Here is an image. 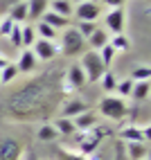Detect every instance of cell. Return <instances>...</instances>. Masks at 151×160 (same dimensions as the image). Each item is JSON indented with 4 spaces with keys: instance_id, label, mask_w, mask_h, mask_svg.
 I'll return each instance as SVG.
<instances>
[{
    "instance_id": "1",
    "label": "cell",
    "mask_w": 151,
    "mask_h": 160,
    "mask_svg": "<svg viewBox=\"0 0 151 160\" xmlns=\"http://www.w3.org/2000/svg\"><path fill=\"white\" fill-rule=\"evenodd\" d=\"M43 97H45V88H43L41 81H32V83H25L20 90H16L12 97H9L7 106L12 113H32L36 106L43 104Z\"/></svg>"
},
{
    "instance_id": "2",
    "label": "cell",
    "mask_w": 151,
    "mask_h": 160,
    "mask_svg": "<svg viewBox=\"0 0 151 160\" xmlns=\"http://www.w3.org/2000/svg\"><path fill=\"white\" fill-rule=\"evenodd\" d=\"M97 106H99V113L106 117V120H124V117L128 115L126 99L117 97V95H104Z\"/></svg>"
},
{
    "instance_id": "3",
    "label": "cell",
    "mask_w": 151,
    "mask_h": 160,
    "mask_svg": "<svg viewBox=\"0 0 151 160\" xmlns=\"http://www.w3.org/2000/svg\"><path fill=\"white\" fill-rule=\"evenodd\" d=\"M108 135V129H104V126H93L88 131H81L79 135V153L81 156H93L97 149L102 147V140Z\"/></svg>"
},
{
    "instance_id": "4",
    "label": "cell",
    "mask_w": 151,
    "mask_h": 160,
    "mask_svg": "<svg viewBox=\"0 0 151 160\" xmlns=\"http://www.w3.org/2000/svg\"><path fill=\"white\" fill-rule=\"evenodd\" d=\"M61 52L68 57H77L86 52V38L77 32V27L68 25L61 34Z\"/></svg>"
},
{
    "instance_id": "5",
    "label": "cell",
    "mask_w": 151,
    "mask_h": 160,
    "mask_svg": "<svg viewBox=\"0 0 151 160\" xmlns=\"http://www.w3.org/2000/svg\"><path fill=\"white\" fill-rule=\"evenodd\" d=\"M79 66L86 74V81H99V77L106 72V66L102 63L99 54H97V50H90V52H83L81 54V61H79Z\"/></svg>"
},
{
    "instance_id": "6",
    "label": "cell",
    "mask_w": 151,
    "mask_h": 160,
    "mask_svg": "<svg viewBox=\"0 0 151 160\" xmlns=\"http://www.w3.org/2000/svg\"><path fill=\"white\" fill-rule=\"evenodd\" d=\"M72 16L77 20H90L95 23L97 18L102 16V5L95 2V0H86V2H79L77 7L72 9Z\"/></svg>"
},
{
    "instance_id": "7",
    "label": "cell",
    "mask_w": 151,
    "mask_h": 160,
    "mask_svg": "<svg viewBox=\"0 0 151 160\" xmlns=\"http://www.w3.org/2000/svg\"><path fill=\"white\" fill-rule=\"evenodd\" d=\"M106 27H108L113 34H124V29H126V12H124V7L108 9V12H106Z\"/></svg>"
},
{
    "instance_id": "8",
    "label": "cell",
    "mask_w": 151,
    "mask_h": 160,
    "mask_svg": "<svg viewBox=\"0 0 151 160\" xmlns=\"http://www.w3.org/2000/svg\"><path fill=\"white\" fill-rule=\"evenodd\" d=\"M32 52H34V57L38 61H52L57 57V43L54 41H43V38H36L34 45H32Z\"/></svg>"
},
{
    "instance_id": "9",
    "label": "cell",
    "mask_w": 151,
    "mask_h": 160,
    "mask_svg": "<svg viewBox=\"0 0 151 160\" xmlns=\"http://www.w3.org/2000/svg\"><path fill=\"white\" fill-rule=\"evenodd\" d=\"M20 156H23V144L16 138L0 140V160H20Z\"/></svg>"
},
{
    "instance_id": "10",
    "label": "cell",
    "mask_w": 151,
    "mask_h": 160,
    "mask_svg": "<svg viewBox=\"0 0 151 160\" xmlns=\"http://www.w3.org/2000/svg\"><path fill=\"white\" fill-rule=\"evenodd\" d=\"M149 133H151L149 124H144V129H140L135 124H128L120 131V138L124 142H149Z\"/></svg>"
},
{
    "instance_id": "11",
    "label": "cell",
    "mask_w": 151,
    "mask_h": 160,
    "mask_svg": "<svg viewBox=\"0 0 151 160\" xmlns=\"http://www.w3.org/2000/svg\"><path fill=\"white\" fill-rule=\"evenodd\" d=\"M36 66H38V59L34 57L32 48H23V52H20V57H18V63H16L18 72L29 74V72H34V70H36Z\"/></svg>"
},
{
    "instance_id": "12",
    "label": "cell",
    "mask_w": 151,
    "mask_h": 160,
    "mask_svg": "<svg viewBox=\"0 0 151 160\" xmlns=\"http://www.w3.org/2000/svg\"><path fill=\"white\" fill-rule=\"evenodd\" d=\"M83 111H88V104L81 99H70L66 102V106L61 108V117H68V120H74L77 115H81Z\"/></svg>"
},
{
    "instance_id": "13",
    "label": "cell",
    "mask_w": 151,
    "mask_h": 160,
    "mask_svg": "<svg viewBox=\"0 0 151 160\" xmlns=\"http://www.w3.org/2000/svg\"><path fill=\"white\" fill-rule=\"evenodd\" d=\"M50 9V0H27V20H41V16Z\"/></svg>"
},
{
    "instance_id": "14",
    "label": "cell",
    "mask_w": 151,
    "mask_h": 160,
    "mask_svg": "<svg viewBox=\"0 0 151 160\" xmlns=\"http://www.w3.org/2000/svg\"><path fill=\"white\" fill-rule=\"evenodd\" d=\"M128 160H147L149 158V142H126Z\"/></svg>"
},
{
    "instance_id": "15",
    "label": "cell",
    "mask_w": 151,
    "mask_h": 160,
    "mask_svg": "<svg viewBox=\"0 0 151 160\" xmlns=\"http://www.w3.org/2000/svg\"><path fill=\"white\" fill-rule=\"evenodd\" d=\"M66 81H68L70 88H81L83 83H86V74H83V70H81L79 63H74V66L68 68V72H66Z\"/></svg>"
},
{
    "instance_id": "16",
    "label": "cell",
    "mask_w": 151,
    "mask_h": 160,
    "mask_svg": "<svg viewBox=\"0 0 151 160\" xmlns=\"http://www.w3.org/2000/svg\"><path fill=\"white\" fill-rule=\"evenodd\" d=\"M72 122H74V126H77V131H88V129H93V126H97V115L88 108L81 115H77Z\"/></svg>"
},
{
    "instance_id": "17",
    "label": "cell",
    "mask_w": 151,
    "mask_h": 160,
    "mask_svg": "<svg viewBox=\"0 0 151 160\" xmlns=\"http://www.w3.org/2000/svg\"><path fill=\"white\" fill-rule=\"evenodd\" d=\"M41 20H43V23H48L50 27H54L57 32H59V29H66V27L70 25V18H63V16L54 14V12H50V9L41 16Z\"/></svg>"
},
{
    "instance_id": "18",
    "label": "cell",
    "mask_w": 151,
    "mask_h": 160,
    "mask_svg": "<svg viewBox=\"0 0 151 160\" xmlns=\"http://www.w3.org/2000/svg\"><path fill=\"white\" fill-rule=\"evenodd\" d=\"M12 23H25L27 20V0H20V2H16L12 9H9V16H7Z\"/></svg>"
},
{
    "instance_id": "19",
    "label": "cell",
    "mask_w": 151,
    "mask_h": 160,
    "mask_svg": "<svg viewBox=\"0 0 151 160\" xmlns=\"http://www.w3.org/2000/svg\"><path fill=\"white\" fill-rule=\"evenodd\" d=\"M52 126L57 129L59 135H74L77 133V126H74V122L68 120V117H57V120L52 122Z\"/></svg>"
},
{
    "instance_id": "20",
    "label": "cell",
    "mask_w": 151,
    "mask_h": 160,
    "mask_svg": "<svg viewBox=\"0 0 151 160\" xmlns=\"http://www.w3.org/2000/svg\"><path fill=\"white\" fill-rule=\"evenodd\" d=\"M149 92H151V83H149V81H133L131 97H133L135 102H147V99H149Z\"/></svg>"
},
{
    "instance_id": "21",
    "label": "cell",
    "mask_w": 151,
    "mask_h": 160,
    "mask_svg": "<svg viewBox=\"0 0 151 160\" xmlns=\"http://www.w3.org/2000/svg\"><path fill=\"white\" fill-rule=\"evenodd\" d=\"M72 9H74V5L70 2V0H52L50 2V12H54V14L63 16V18H70Z\"/></svg>"
},
{
    "instance_id": "22",
    "label": "cell",
    "mask_w": 151,
    "mask_h": 160,
    "mask_svg": "<svg viewBox=\"0 0 151 160\" xmlns=\"http://www.w3.org/2000/svg\"><path fill=\"white\" fill-rule=\"evenodd\" d=\"M34 32H36V38H43V41H57V36H59V32L54 27H50L48 23H43V20L36 23Z\"/></svg>"
},
{
    "instance_id": "23",
    "label": "cell",
    "mask_w": 151,
    "mask_h": 160,
    "mask_svg": "<svg viewBox=\"0 0 151 160\" xmlns=\"http://www.w3.org/2000/svg\"><path fill=\"white\" fill-rule=\"evenodd\" d=\"M88 43H90L93 50H102L106 43H108V34H106V29H99V27H97L93 34L88 36Z\"/></svg>"
},
{
    "instance_id": "24",
    "label": "cell",
    "mask_w": 151,
    "mask_h": 160,
    "mask_svg": "<svg viewBox=\"0 0 151 160\" xmlns=\"http://www.w3.org/2000/svg\"><path fill=\"white\" fill-rule=\"evenodd\" d=\"M20 38H23V48H32L36 41L34 25H20Z\"/></svg>"
},
{
    "instance_id": "25",
    "label": "cell",
    "mask_w": 151,
    "mask_h": 160,
    "mask_svg": "<svg viewBox=\"0 0 151 160\" xmlns=\"http://www.w3.org/2000/svg\"><path fill=\"white\" fill-rule=\"evenodd\" d=\"M108 43L113 45V50L115 52H126L128 48H131V41L126 38V34H113V38H108Z\"/></svg>"
},
{
    "instance_id": "26",
    "label": "cell",
    "mask_w": 151,
    "mask_h": 160,
    "mask_svg": "<svg viewBox=\"0 0 151 160\" xmlns=\"http://www.w3.org/2000/svg\"><path fill=\"white\" fill-rule=\"evenodd\" d=\"M57 135H59V133H57V129H54L52 124H43L41 129H38V140H41V142H54Z\"/></svg>"
},
{
    "instance_id": "27",
    "label": "cell",
    "mask_w": 151,
    "mask_h": 160,
    "mask_svg": "<svg viewBox=\"0 0 151 160\" xmlns=\"http://www.w3.org/2000/svg\"><path fill=\"white\" fill-rule=\"evenodd\" d=\"M97 54H99L102 63L106 66V70H108V66L113 63V59H115V54H117V52L113 50V45H111V43H106V45H104L102 50H97Z\"/></svg>"
},
{
    "instance_id": "28",
    "label": "cell",
    "mask_w": 151,
    "mask_h": 160,
    "mask_svg": "<svg viewBox=\"0 0 151 160\" xmlns=\"http://www.w3.org/2000/svg\"><path fill=\"white\" fill-rule=\"evenodd\" d=\"M151 79V68L147 66H135L133 72H131V81H149Z\"/></svg>"
},
{
    "instance_id": "29",
    "label": "cell",
    "mask_w": 151,
    "mask_h": 160,
    "mask_svg": "<svg viewBox=\"0 0 151 160\" xmlns=\"http://www.w3.org/2000/svg\"><path fill=\"white\" fill-rule=\"evenodd\" d=\"M16 74H18L16 63H7V66L0 70V81H3V83H12L16 79Z\"/></svg>"
},
{
    "instance_id": "30",
    "label": "cell",
    "mask_w": 151,
    "mask_h": 160,
    "mask_svg": "<svg viewBox=\"0 0 151 160\" xmlns=\"http://www.w3.org/2000/svg\"><path fill=\"white\" fill-rule=\"evenodd\" d=\"M99 86H102L106 92H113V90H115V86H117V79H115V74L106 70V72L102 74V77H99Z\"/></svg>"
},
{
    "instance_id": "31",
    "label": "cell",
    "mask_w": 151,
    "mask_h": 160,
    "mask_svg": "<svg viewBox=\"0 0 151 160\" xmlns=\"http://www.w3.org/2000/svg\"><path fill=\"white\" fill-rule=\"evenodd\" d=\"M131 90H133V81L131 79H124V81H117V86H115V92H117V97H131Z\"/></svg>"
},
{
    "instance_id": "32",
    "label": "cell",
    "mask_w": 151,
    "mask_h": 160,
    "mask_svg": "<svg viewBox=\"0 0 151 160\" xmlns=\"http://www.w3.org/2000/svg\"><path fill=\"white\" fill-rule=\"evenodd\" d=\"M7 38H9V43H12L14 48H23V38H20V25H18V23L12 25V29H9Z\"/></svg>"
},
{
    "instance_id": "33",
    "label": "cell",
    "mask_w": 151,
    "mask_h": 160,
    "mask_svg": "<svg viewBox=\"0 0 151 160\" xmlns=\"http://www.w3.org/2000/svg\"><path fill=\"white\" fill-rule=\"evenodd\" d=\"M95 29H97V25L90 23V20H79V23H77V32H79V34H81L86 41H88V36L93 34Z\"/></svg>"
},
{
    "instance_id": "34",
    "label": "cell",
    "mask_w": 151,
    "mask_h": 160,
    "mask_svg": "<svg viewBox=\"0 0 151 160\" xmlns=\"http://www.w3.org/2000/svg\"><path fill=\"white\" fill-rule=\"evenodd\" d=\"M57 156H59V160H88L86 156H81V153H70V151H57Z\"/></svg>"
},
{
    "instance_id": "35",
    "label": "cell",
    "mask_w": 151,
    "mask_h": 160,
    "mask_svg": "<svg viewBox=\"0 0 151 160\" xmlns=\"http://www.w3.org/2000/svg\"><path fill=\"white\" fill-rule=\"evenodd\" d=\"M12 25H14L12 20H9V18H5L3 23H0V34H3V36H7V34H9V29H12Z\"/></svg>"
},
{
    "instance_id": "36",
    "label": "cell",
    "mask_w": 151,
    "mask_h": 160,
    "mask_svg": "<svg viewBox=\"0 0 151 160\" xmlns=\"http://www.w3.org/2000/svg\"><path fill=\"white\" fill-rule=\"evenodd\" d=\"M102 2L108 7V9H117V7H124L126 0H102Z\"/></svg>"
},
{
    "instance_id": "37",
    "label": "cell",
    "mask_w": 151,
    "mask_h": 160,
    "mask_svg": "<svg viewBox=\"0 0 151 160\" xmlns=\"http://www.w3.org/2000/svg\"><path fill=\"white\" fill-rule=\"evenodd\" d=\"M7 63H9V59H5V57H3V54H0V70H3V68H5V66H7Z\"/></svg>"
},
{
    "instance_id": "38",
    "label": "cell",
    "mask_w": 151,
    "mask_h": 160,
    "mask_svg": "<svg viewBox=\"0 0 151 160\" xmlns=\"http://www.w3.org/2000/svg\"><path fill=\"white\" fill-rule=\"evenodd\" d=\"M27 160H38V156H34V153H32V156H29Z\"/></svg>"
},
{
    "instance_id": "39",
    "label": "cell",
    "mask_w": 151,
    "mask_h": 160,
    "mask_svg": "<svg viewBox=\"0 0 151 160\" xmlns=\"http://www.w3.org/2000/svg\"><path fill=\"white\" fill-rule=\"evenodd\" d=\"M70 2H74V5H79V2H86V0H70Z\"/></svg>"
},
{
    "instance_id": "40",
    "label": "cell",
    "mask_w": 151,
    "mask_h": 160,
    "mask_svg": "<svg viewBox=\"0 0 151 160\" xmlns=\"http://www.w3.org/2000/svg\"><path fill=\"white\" fill-rule=\"evenodd\" d=\"M0 86H3V81H0Z\"/></svg>"
},
{
    "instance_id": "41",
    "label": "cell",
    "mask_w": 151,
    "mask_h": 160,
    "mask_svg": "<svg viewBox=\"0 0 151 160\" xmlns=\"http://www.w3.org/2000/svg\"><path fill=\"white\" fill-rule=\"evenodd\" d=\"M147 160H149V158H147Z\"/></svg>"
}]
</instances>
